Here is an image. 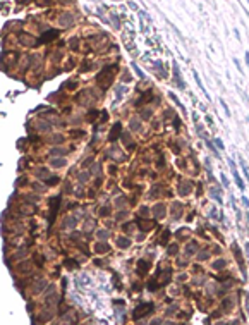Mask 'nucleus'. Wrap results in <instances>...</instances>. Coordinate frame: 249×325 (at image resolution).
<instances>
[{"label":"nucleus","instance_id":"obj_5","mask_svg":"<svg viewBox=\"0 0 249 325\" xmlns=\"http://www.w3.org/2000/svg\"><path fill=\"white\" fill-rule=\"evenodd\" d=\"M215 143H217V146H218V148H222V150H223V143H222V141H220V140H217V141H215Z\"/></svg>","mask_w":249,"mask_h":325},{"label":"nucleus","instance_id":"obj_1","mask_svg":"<svg viewBox=\"0 0 249 325\" xmlns=\"http://www.w3.org/2000/svg\"><path fill=\"white\" fill-rule=\"evenodd\" d=\"M151 310H153V305H151V303H148V305H143L141 308H136V312H134V317H136V318H141V317L148 315V313H150Z\"/></svg>","mask_w":249,"mask_h":325},{"label":"nucleus","instance_id":"obj_2","mask_svg":"<svg viewBox=\"0 0 249 325\" xmlns=\"http://www.w3.org/2000/svg\"><path fill=\"white\" fill-rule=\"evenodd\" d=\"M230 165H232V172H234V179H236V182H237V186H239V189H244V182H242V179H241V175L237 174V170H236V167H234V162L230 160Z\"/></svg>","mask_w":249,"mask_h":325},{"label":"nucleus","instance_id":"obj_3","mask_svg":"<svg viewBox=\"0 0 249 325\" xmlns=\"http://www.w3.org/2000/svg\"><path fill=\"white\" fill-rule=\"evenodd\" d=\"M55 36H58V31L57 29H53V31H48V33H45L43 36H41V41L43 43H48L52 38H55Z\"/></svg>","mask_w":249,"mask_h":325},{"label":"nucleus","instance_id":"obj_4","mask_svg":"<svg viewBox=\"0 0 249 325\" xmlns=\"http://www.w3.org/2000/svg\"><path fill=\"white\" fill-rule=\"evenodd\" d=\"M119 131H120V124H115L113 131L110 133V140H112V141H113V140H117V134H119Z\"/></svg>","mask_w":249,"mask_h":325},{"label":"nucleus","instance_id":"obj_6","mask_svg":"<svg viewBox=\"0 0 249 325\" xmlns=\"http://www.w3.org/2000/svg\"><path fill=\"white\" fill-rule=\"evenodd\" d=\"M246 62H248V65H249V52L246 53Z\"/></svg>","mask_w":249,"mask_h":325}]
</instances>
